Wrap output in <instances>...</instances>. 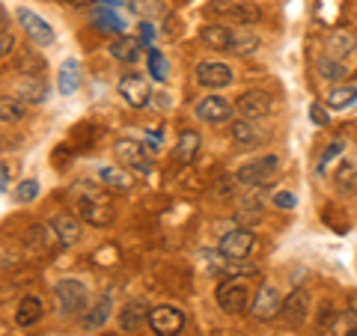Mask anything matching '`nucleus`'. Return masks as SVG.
<instances>
[{
  "instance_id": "c756f323",
  "label": "nucleus",
  "mask_w": 357,
  "mask_h": 336,
  "mask_svg": "<svg viewBox=\"0 0 357 336\" xmlns=\"http://www.w3.org/2000/svg\"><path fill=\"white\" fill-rule=\"evenodd\" d=\"M325 102L331 110H349L357 105V86H333Z\"/></svg>"
},
{
  "instance_id": "f03ea898",
  "label": "nucleus",
  "mask_w": 357,
  "mask_h": 336,
  "mask_svg": "<svg viewBox=\"0 0 357 336\" xmlns=\"http://www.w3.org/2000/svg\"><path fill=\"white\" fill-rule=\"evenodd\" d=\"M277 173H280V158L277 155H259V158L241 164L236 170V178L244 188H265L274 182Z\"/></svg>"
},
{
  "instance_id": "9d476101",
  "label": "nucleus",
  "mask_w": 357,
  "mask_h": 336,
  "mask_svg": "<svg viewBox=\"0 0 357 336\" xmlns=\"http://www.w3.org/2000/svg\"><path fill=\"white\" fill-rule=\"evenodd\" d=\"M194 114H197V119L208 122V125H223V122H229L232 114H236V105H229L227 98H220V96H203L194 105Z\"/></svg>"
},
{
  "instance_id": "c9c22d12",
  "label": "nucleus",
  "mask_w": 357,
  "mask_h": 336,
  "mask_svg": "<svg viewBox=\"0 0 357 336\" xmlns=\"http://www.w3.org/2000/svg\"><path fill=\"white\" fill-rule=\"evenodd\" d=\"M337 185L345 190H354L357 188V167L354 164H342V170L337 173Z\"/></svg>"
},
{
  "instance_id": "6ab92c4d",
  "label": "nucleus",
  "mask_w": 357,
  "mask_h": 336,
  "mask_svg": "<svg viewBox=\"0 0 357 336\" xmlns=\"http://www.w3.org/2000/svg\"><path fill=\"white\" fill-rule=\"evenodd\" d=\"M77 86H81V63H77L75 57H69V60L60 63L57 89H60V96H75Z\"/></svg>"
},
{
  "instance_id": "4c0bfd02",
  "label": "nucleus",
  "mask_w": 357,
  "mask_h": 336,
  "mask_svg": "<svg viewBox=\"0 0 357 336\" xmlns=\"http://www.w3.org/2000/svg\"><path fill=\"white\" fill-rule=\"evenodd\" d=\"M310 122H312V125H316V128H325V125H328V122H331V116H328V110H325V107H321L319 102H316V105H310Z\"/></svg>"
},
{
  "instance_id": "72a5a7b5",
  "label": "nucleus",
  "mask_w": 357,
  "mask_h": 336,
  "mask_svg": "<svg viewBox=\"0 0 357 336\" xmlns=\"http://www.w3.org/2000/svg\"><path fill=\"white\" fill-rule=\"evenodd\" d=\"M146 63H149V75L155 77L158 84L167 81V60L158 48H146Z\"/></svg>"
},
{
  "instance_id": "4be33fe9",
  "label": "nucleus",
  "mask_w": 357,
  "mask_h": 336,
  "mask_svg": "<svg viewBox=\"0 0 357 336\" xmlns=\"http://www.w3.org/2000/svg\"><path fill=\"white\" fill-rule=\"evenodd\" d=\"M131 15H137L140 21H164L170 15V6L164 0H128Z\"/></svg>"
},
{
  "instance_id": "4468645a",
  "label": "nucleus",
  "mask_w": 357,
  "mask_h": 336,
  "mask_svg": "<svg viewBox=\"0 0 357 336\" xmlns=\"http://www.w3.org/2000/svg\"><path fill=\"white\" fill-rule=\"evenodd\" d=\"M307 310H310V295L304 289H295L289 298H283V307H280V316L286 328H301L307 321Z\"/></svg>"
},
{
  "instance_id": "7ed1b4c3",
  "label": "nucleus",
  "mask_w": 357,
  "mask_h": 336,
  "mask_svg": "<svg viewBox=\"0 0 357 336\" xmlns=\"http://www.w3.org/2000/svg\"><path fill=\"white\" fill-rule=\"evenodd\" d=\"M149 330L155 336H178L185 330V310L176 307V304H158V307H149Z\"/></svg>"
},
{
  "instance_id": "e433bc0d",
  "label": "nucleus",
  "mask_w": 357,
  "mask_h": 336,
  "mask_svg": "<svg viewBox=\"0 0 357 336\" xmlns=\"http://www.w3.org/2000/svg\"><path fill=\"white\" fill-rule=\"evenodd\" d=\"M238 215H241V220H259V217H262V206H259V199H256V197L244 199V203L238 206Z\"/></svg>"
},
{
  "instance_id": "49530a36",
  "label": "nucleus",
  "mask_w": 357,
  "mask_h": 336,
  "mask_svg": "<svg viewBox=\"0 0 357 336\" xmlns=\"http://www.w3.org/2000/svg\"><path fill=\"white\" fill-rule=\"evenodd\" d=\"M122 0H102V6H119Z\"/></svg>"
},
{
  "instance_id": "9b49d317",
  "label": "nucleus",
  "mask_w": 357,
  "mask_h": 336,
  "mask_svg": "<svg viewBox=\"0 0 357 336\" xmlns=\"http://www.w3.org/2000/svg\"><path fill=\"white\" fill-rule=\"evenodd\" d=\"M119 96H122V102H126L128 107H146L149 105V98H152V89H149V81L143 75H126V77H119Z\"/></svg>"
},
{
  "instance_id": "c03bdc74",
  "label": "nucleus",
  "mask_w": 357,
  "mask_h": 336,
  "mask_svg": "<svg viewBox=\"0 0 357 336\" xmlns=\"http://www.w3.org/2000/svg\"><path fill=\"white\" fill-rule=\"evenodd\" d=\"M164 24H167V27H164V33H167V36H176V30H178V18H176L173 13L164 18Z\"/></svg>"
},
{
  "instance_id": "423d86ee",
  "label": "nucleus",
  "mask_w": 357,
  "mask_h": 336,
  "mask_svg": "<svg viewBox=\"0 0 357 336\" xmlns=\"http://www.w3.org/2000/svg\"><path fill=\"white\" fill-rule=\"evenodd\" d=\"M54 295H57V304L66 316H77V312H86V286L75 277H63L54 286Z\"/></svg>"
},
{
  "instance_id": "5701e85b",
  "label": "nucleus",
  "mask_w": 357,
  "mask_h": 336,
  "mask_svg": "<svg viewBox=\"0 0 357 336\" xmlns=\"http://www.w3.org/2000/svg\"><path fill=\"white\" fill-rule=\"evenodd\" d=\"M93 24L102 33H114V36H122L126 33V18H122L114 6H98L93 13Z\"/></svg>"
},
{
  "instance_id": "f704fd0d",
  "label": "nucleus",
  "mask_w": 357,
  "mask_h": 336,
  "mask_svg": "<svg viewBox=\"0 0 357 336\" xmlns=\"http://www.w3.org/2000/svg\"><path fill=\"white\" fill-rule=\"evenodd\" d=\"M259 48V36H253L250 30H236V42H232V54H253Z\"/></svg>"
},
{
  "instance_id": "37998d69",
  "label": "nucleus",
  "mask_w": 357,
  "mask_h": 336,
  "mask_svg": "<svg viewBox=\"0 0 357 336\" xmlns=\"http://www.w3.org/2000/svg\"><path fill=\"white\" fill-rule=\"evenodd\" d=\"M143 146H146L149 155H158L161 152V134H146V137H143Z\"/></svg>"
},
{
  "instance_id": "bb28decb",
  "label": "nucleus",
  "mask_w": 357,
  "mask_h": 336,
  "mask_svg": "<svg viewBox=\"0 0 357 336\" xmlns=\"http://www.w3.org/2000/svg\"><path fill=\"white\" fill-rule=\"evenodd\" d=\"M110 312H114V304H110V295H102L93 307H89V310L84 312V328H89V330L105 328L107 319H110Z\"/></svg>"
},
{
  "instance_id": "2f4dec72",
  "label": "nucleus",
  "mask_w": 357,
  "mask_h": 336,
  "mask_svg": "<svg viewBox=\"0 0 357 336\" xmlns=\"http://www.w3.org/2000/svg\"><path fill=\"white\" fill-rule=\"evenodd\" d=\"M24 119V105L15 96H0V122H21Z\"/></svg>"
},
{
  "instance_id": "79ce46f5",
  "label": "nucleus",
  "mask_w": 357,
  "mask_h": 336,
  "mask_svg": "<svg viewBox=\"0 0 357 336\" xmlns=\"http://www.w3.org/2000/svg\"><path fill=\"white\" fill-rule=\"evenodd\" d=\"M340 152H342V143H340V140H333V143H331V146H328V152H325V155H321V161H319V173H325V167H328V161H331V158H337V155H340Z\"/></svg>"
},
{
  "instance_id": "a18cd8bd",
  "label": "nucleus",
  "mask_w": 357,
  "mask_h": 336,
  "mask_svg": "<svg viewBox=\"0 0 357 336\" xmlns=\"http://www.w3.org/2000/svg\"><path fill=\"white\" fill-rule=\"evenodd\" d=\"M6 188H9V170L0 164V194H6Z\"/></svg>"
},
{
  "instance_id": "a211bd4d",
  "label": "nucleus",
  "mask_w": 357,
  "mask_h": 336,
  "mask_svg": "<svg viewBox=\"0 0 357 336\" xmlns=\"http://www.w3.org/2000/svg\"><path fill=\"white\" fill-rule=\"evenodd\" d=\"M110 57L119 60V63H137L143 57V42L137 36H128V33H122V36H116L114 42H110Z\"/></svg>"
},
{
  "instance_id": "f257e3e1",
  "label": "nucleus",
  "mask_w": 357,
  "mask_h": 336,
  "mask_svg": "<svg viewBox=\"0 0 357 336\" xmlns=\"http://www.w3.org/2000/svg\"><path fill=\"white\" fill-rule=\"evenodd\" d=\"M77 211H81V217L89 227H107L114 220V208L107 203V194L93 185H84L81 199H77Z\"/></svg>"
},
{
  "instance_id": "c85d7f7f",
  "label": "nucleus",
  "mask_w": 357,
  "mask_h": 336,
  "mask_svg": "<svg viewBox=\"0 0 357 336\" xmlns=\"http://www.w3.org/2000/svg\"><path fill=\"white\" fill-rule=\"evenodd\" d=\"M319 77H325V81H331V84H340V81H345V77H349V66H345L342 60H333V57H321L319 60Z\"/></svg>"
},
{
  "instance_id": "aec40b11",
  "label": "nucleus",
  "mask_w": 357,
  "mask_h": 336,
  "mask_svg": "<svg viewBox=\"0 0 357 336\" xmlns=\"http://www.w3.org/2000/svg\"><path fill=\"white\" fill-rule=\"evenodd\" d=\"M18 98H24L30 105H42L48 98V84L42 75H24L18 81Z\"/></svg>"
},
{
  "instance_id": "6e6552de",
  "label": "nucleus",
  "mask_w": 357,
  "mask_h": 336,
  "mask_svg": "<svg viewBox=\"0 0 357 336\" xmlns=\"http://www.w3.org/2000/svg\"><path fill=\"white\" fill-rule=\"evenodd\" d=\"M280 307H283V295L277 292V286L262 283L259 292H256L250 300V316L256 321H274L280 316Z\"/></svg>"
},
{
  "instance_id": "a19ab883",
  "label": "nucleus",
  "mask_w": 357,
  "mask_h": 336,
  "mask_svg": "<svg viewBox=\"0 0 357 336\" xmlns=\"http://www.w3.org/2000/svg\"><path fill=\"white\" fill-rule=\"evenodd\" d=\"M137 39L143 42V48H155V24H152V21H143Z\"/></svg>"
},
{
  "instance_id": "0eeeda50",
  "label": "nucleus",
  "mask_w": 357,
  "mask_h": 336,
  "mask_svg": "<svg viewBox=\"0 0 357 336\" xmlns=\"http://www.w3.org/2000/svg\"><path fill=\"white\" fill-rule=\"evenodd\" d=\"M15 18H18V24H21V30L27 33V39L36 45V48H51L54 42H57V33L51 30V24L45 21L42 15H36L33 9H15Z\"/></svg>"
},
{
  "instance_id": "412c9836",
  "label": "nucleus",
  "mask_w": 357,
  "mask_h": 336,
  "mask_svg": "<svg viewBox=\"0 0 357 336\" xmlns=\"http://www.w3.org/2000/svg\"><path fill=\"white\" fill-rule=\"evenodd\" d=\"M146 319H149V307L143 304V300H128V304L119 310V328L126 330V333L143 328Z\"/></svg>"
},
{
  "instance_id": "f3484780",
  "label": "nucleus",
  "mask_w": 357,
  "mask_h": 336,
  "mask_svg": "<svg viewBox=\"0 0 357 336\" xmlns=\"http://www.w3.org/2000/svg\"><path fill=\"white\" fill-rule=\"evenodd\" d=\"M51 232L60 241V247H75L81 241V223L72 215H54L51 217Z\"/></svg>"
},
{
  "instance_id": "ea45409f",
  "label": "nucleus",
  "mask_w": 357,
  "mask_h": 336,
  "mask_svg": "<svg viewBox=\"0 0 357 336\" xmlns=\"http://www.w3.org/2000/svg\"><path fill=\"white\" fill-rule=\"evenodd\" d=\"M274 206L277 208H295L298 199H295L292 190H277V194H274Z\"/></svg>"
},
{
  "instance_id": "09e8293b",
  "label": "nucleus",
  "mask_w": 357,
  "mask_h": 336,
  "mask_svg": "<svg viewBox=\"0 0 357 336\" xmlns=\"http://www.w3.org/2000/svg\"><path fill=\"white\" fill-rule=\"evenodd\" d=\"M349 336H357V330H351V333H349Z\"/></svg>"
},
{
  "instance_id": "20e7f679",
  "label": "nucleus",
  "mask_w": 357,
  "mask_h": 336,
  "mask_svg": "<svg viewBox=\"0 0 357 336\" xmlns=\"http://www.w3.org/2000/svg\"><path fill=\"white\" fill-rule=\"evenodd\" d=\"M215 300L223 312H241L250 300V286L244 283V277H227L215 289Z\"/></svg>"
},
{
  "instance_id": "39448f33",
  "label": "nucleus",
  "mask_w": 357,
  "mask_h": 336,
  "mask_svg": "<svg viewBox=\"0 0 357 336\" xmlns=\"http://www.w3.org/2000/svg\"><path fill=\"white\" fill-rule=\"evenodd\" d=\"M114 155L119 167L126 170H137V173H149L152 170V155L143 146V140H131V137H122L114 143Z\"/></svg>"
},
{
  "instance_id": "cd10ccee",
  "label": "nucleus",
  "mask_w": 357,
  "mask_h": 336,
  "mask_svg": "<svg viewBox=\"0 0 357 336\" xmlns=\"http://www.w3.org/2000/svg\"><path fill=\"white\" fill-rule=\"evenodd\" d=\"M199 152V134L194 128H185L182 134H178V146H176V158L182 164H191L197 158Z\"/></svg>"
},
{
  "instance_id": "ddd939ff",
  "label": "nucleus",
  "mask_w": 357,
  "mask_h": 336,
  "mask_svg": "<svg viewBox=\"0 0 357 336\" xmlns=\"http://www.w3.org/2000/svg\"><path fill=\"white\" fill-rule=\"evenodd\" d=\"M211 13L215 15H223L227 21H236V24H253V21H259V9L250 6L248 0H215L211 3Z\"/></svg>"
},
{
  "instance_id": "a878e982",
  "label": "nucleus",
  "mask_w": 357,
  "mask_h": 336,
  "mask_svg": "<svg viewBox=\"0 0 357 336\" xmlns=\"http://www.w3.org/2000/svg\"><path fill=\"white\" fill-rule=\"evenodd\" d=\"M42 300L36 295H27L18 300V310H15V324L18 328H33L39 319H42Z\"/></svg>"
},
{
  "instance_id": "58836bf2",
  "label": "nucleus",
  "mask_w": 357,
  "mask_h": 336,
  "mask_svg": "<svg viewBox=\"0 0 357 336\" xmlns=\"http://www.w3.org/2000/svg\"><path fill=\"white\" fill-rule=\"evenodd\" d=\"M13 51H15V36L9 30H0V60L9 57Z\"/></svg>"
},
{
  "instance_id": "7c9ffc66",
  "label": "nucleus",
  "mask_w": 357,
  "mask_h": 336,
  "mask_svg": "<svg viewBox=\"0 0 357 336\" xmlns=\"http://www.w3.org/2000/svg\"><path fill=\"white\" fill-rule=\"evenodd\" d=\"M232 140L241 143V146H256L259 143V131L253 128L250 119H236L232 122Z\"/></svg>"
},
{
  "instance_id": "de8ad7c7",
  "label": "nucleus",
  "mask_w": 357,
  "mask_h": 336,
  "mask_svg": "<svg viewBox=\"0 0 357 336\" xmlns=\"http://www.w3.org/2000/svg\"><path fill=\"white\" fill-rule=\"evenodd\" d=\"M69 3H75V6H81V3H89V0H69Z\"/></svg>"
},
{
  "instance_id": "473e14b6",
  "label": "nucleus",
  "mask_w": 357,
  "mask_h": 336,
  "mask_svg": "<svg viewBox=\"0 0 357 336\" xmlns=\"http://www.w3.org/2000/svg\"><path fill=\"white\" fill-rule=\"evenodd\" d=\"M39 182L36 178H24V182H18V188L13 190V203H18V206H27V203H33V199L39 197Z\"/></svg>"
},
{
  "instance_id": "2eb2a0df",
  "label": "nucleus",
  "mask_w": 357,
  "mask_h": 336,
  "mask_svg": "<svg viewBox=\"0 0 357 336\" xmlns=\"http://www.w3.org/2000/svg\"><path fill=\"white\" fill-rule=\"evenodd\" d=\"M232 69L227 63H199L197 66V84L199 86H208V89H220V86H229L232 84Z\"/></svg>"
},
{
  "instance_id": "1a4fd4ad",
  "label": "nucleus",
  "mask_w": 357,
  "mask_h": 336,
  "mask_svg": "<svg viewBox=\"0 0 357 336\" xmlns=\"http://www.w3.org/2000/svg\"><path fill=\"white\" fill-rule=\"evenodd\" d=\"M236 110L241 114V119H250V122L265 119V116L274 110V98L268 96L265 89H248V93L238 96Z\"/></svg>"
},
{
  "instance_id": "393cba45",
  "label": "nucleus",
  "mask_w": 357,
  "mask_h": 336,
  "mask_svg": "<svg viewBox=\"0 0 357 336\" xmlns=\"http://www.w3.org/2000/svg\"><path fill=\"white\" fill-rule=\"evenodd\" d=\"M98 182L107 185V190H128L134 185V176L126 167H98Z\"/></svg>"
},
{
  "instance_id": "b1692460",
  "label": "nucleus",
  "mask_w": 357,
  "mask_h": 336,
  "mask_svg": "<svg viewBox=\"0 0 357 336\" xmlns=\"http://www.w3.org/2000/svg\"><path fill=\"white\" fill-rule=\"evenodd\" d=\"M203 42L208 45V48H215V51H232V42H236V30L227 27V24H208L203 27Z\"/></svg>"
},
{
  "instance_id": "dca6fc26",
  "label": "nucleus",
  "mask_w": 357,
  "mask_h": 336,
  "mask_svg": "<svg viewBox=\"0 0 357 336\" xmlns=\"http://www.w3.org/2000/svg\"><path fill=\"white\" fill-rule=\"evenodd\" d=\"M354 48H357V36H354V30H345V27L333 30L328 36V42H325V54H328V57L342 60V63H345V57H351Z\"/></svg>"
},
{
  "instance_id": "f8f14e48",
  "label": "nucleus",
  "mask_w": 357,
  "mask_h": 336,
  "mask_svg": "<svg viewBox=\"0 0 357 336\" xmlns=\"http://www.w3.org/2000/svg\"><path fill=\"white\" fill-rule=\"evenodd\" d=\"M253 247H256V235L250 229H229L218 244V250L227 259H248Z\"/></svg>"
}]
</instances>
